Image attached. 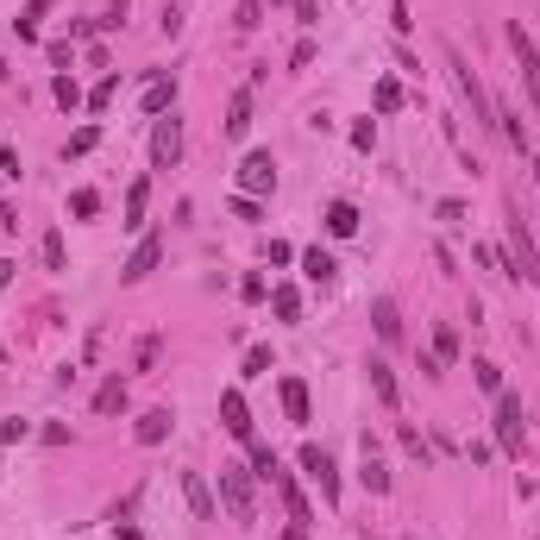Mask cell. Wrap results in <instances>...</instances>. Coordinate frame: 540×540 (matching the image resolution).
Listing matches in <instances>:
<instances>
[{"instance_id": "6da1fadb", "label": "cell", "mask_w": 540, "mask_h": 540, "mask_svg": "<svg viewBox=\"0 0 540 540\" xmlns=\"http://www.w3.org/2000/svg\"><path fill=\"white\" fill-rule=\"evenodd\" d=\"M220 503L239 528L258 521V497H251V465H220Z\"/></svg>"}, {"instance_id": "7a4b0ae2", "label": "cell", "mask_w": 540, "mask_h": 540, "mask_svg": "<svg viewBox=\"0 0 540 540\" xmlns=\"http://www.w3.org/2000/svg\"><path fill=\"white\" fill-rule=\"evenodd\" d=\"M509 50H515V76H521V95H528V107L540 113V44L528 38V26H521V19H509Z\"/></svg>"}, {"instance_id": "3957f363", "label": "cell", "mask_w": 540, "mask_h": 540, "mask_svg": "<svg viewBox=\"0 0 540 540\" xmlns=\"http://www.w3.org/2000/svg\"><path fill=\"white\" fill-rule=\"evenodd\" d=\"M446 70H452V82H459V95L471 101V120H478V126H497V101H490V89L478 82V70H471V63H465L459 50H446Z\"/></svg>"}, {"instance_id": "277c9868", "label": "cell", "mask_w": 540, "mask_h": 540, "mask_svg": "<svg viewBox=\"0 0 540 540\" xmlns=\"http://www.w3.org/2000/svg\"><path fill=\"white\" fill-rule=\"evenodd\" d=\"M509 264L521 270V283H534L540 289V251H534V233H528V220H521V208H515V201H509Z\"/></svg>"}, {"instance_id": "5b68a950", "label": "cell", "mask_w": 540, "mask_h": 540, "mask_svg": "<svg viewBox=\"0 0 540 540\" xmlns=\"http://www.w3.org/2000/svg\"><path fill=\"white\" fill-rule=\"evenodd\" d=\"M521 440H528L521 396L515 390H497V452H521Z\"/></svg>"}, {"instance_id": "8992f818", "label": "cell", "mask_w": 540, "mask_h": 540, "mask_svg": "<svg viewBox=\"0 0 540 540\" xmlns=\"http://www.w3.org/2000/svg\"><path fill=\"white\" fill-rule=\"evenodd\" d=\"M182 158V120L176 113H164V120H151V164L158 170H170Z\"/></svg>"}, {"instance_id": "52a82bcc", "label": "cell", "mask_w": 540, "mask_h": 540, "mask_svg": "<svg viewBox=\"0 0 540 540\" xmlns=\"http://www.w3.org/2000/svg\"><path fill=\"white\" fill-rule=\"evenodd\" d=\"M158 258H164V239H158V233H145L139 245H132V258L120 264V283H145L151 270H158Z\"/></svg>"}, {"instance_id": "ba28073f", "label": "cell", "mask_w": 540, "mask_h": 540, "mask_svg": "<svg viewBox=\"0 0 540 540\" xmlns=\"http://www.w3.org/2000/svg\"><path fill=\"white\" fill-rule=\"evenodd\" d=\"M302 471L320 484V497H327V503H340V471H333L327 446H314V440H308V446H302Z\"/></svg>"}, {"instance_id": "9c48e42d", "label": "cell", "mask_w": 540, "mask_h": 540, "mask_svg": "<svg viewBox=\"0 0 540 540\" xmlns=\"http://www.w3.org/2000/svg\"><path fill=\"white\" fill-rule=\"evenodd\" d=\"M239 189H245V195H270V189H277V164H270V151H245Z\"/></svg>"}, {"instance_id": "30bf717a", "label": "cell", "mask_w": 540, "mask_h": 540, "mask_svg": "<svg viewBox=\"0 0 540 540\" xmlns=\"http://www.w3.org/2000/svg\"><path fill=\"white\" fill-rule=\"evenodd\" d=\"M220 428H227L233 440H245V446L258 440V434H251V409H245V396H239V390H220Z\"/></svg>"}, {"instance_id": "8fae6325", "label": "cell", "mask_w": 540, "mask_h": 540, "mask_svg": "<svg viewBox=\"0 0 540 540\" xmlns=\"http://www.w3.org/2000/svg\"><path fill=\"white\" fill-rule=\"evenodd\" d=\"M220 132L239 145L245 132H251V89H233V101H227V120H220Z\"/></svg>"}, {"instance_id": "7c38bea8", "label": "cell", "mask_w": 540, "mask_h": 540, "mask_svg": "<svg viewBox=\"0 0 540 540\" xmlns=\"http://www.w3.org/2000/svg\"><path fill=\"white\" fill-rule=\"evenodd\" d=\"M170 428H176V415H170V409H145V415H139V428H132V440H139V446H164V440H170Z\"/></svg>"}, {"instance_id": "4fadbf2b", "label": "cell", "mask_w": 540, "mask_h": 540, "mask_svg": "<svg viewBox=\"0 0 540 540\" xmlns=\"http://www.w3.org/2000/svg\"><path fill=\"white\" fill-rule=\"evenodd\" d=\"M139 107H145L151 120H164V113H176V82H170V76L158 70V76L145 82V101H139Z\"/></svg>"}, {"instance_id": "5bb4252c", "label": "cell", "mask_w": 540, "mask_h": 540, "mask_svg": "<svg viewBox=\"0 0 540 540\" xmlns=\"http://www.w3.org/2000/svg\"><path fill=\"white\" fill-rule=\"evenodd\" d=\"M371 327H377L383 346H396V340H402V308H396L390 296H377V302H371Z\"/></svg>"}, {"instance_id": "9a60e30c", "label": "cell", "mask_w": 540, "mask_h": 540, "mask_svg": "<svg viewBox=\"0 0 540 540\" xmlns=\"http://www.w3.org/2000/svg\"><path fill=\"white\" fill-rule=\"evenodd\" d=\"M277 490H283V509H289V521H296V528H314V509H308V497H302V484L289 478V471H277Z\"/></svg>"}, {"instance_id": "2e32d148", "label": "cell", "mask_w": 540, "mask_h": 540, "mask_svg": "<svg viewBox=\"0 0 540 540\" xmlns=\"http://www.w3.org/2000/svg\"><path fill=\"white\" fill-rule=\"evenodd\" d=\"M126 402H132V390H126V377L113 371V377L95 390V415H126Z\"/></svg>"}, {"instance_id": "e0dca14e", "label": "cell", "mask_w": 540, "mask_h": 540, "mask_svg": "<svg viewBox=\"0 0 540 540\" xmlns=\"http://www.w3.org/2000/svg\"><path fill=\"white\" fill-rule=\"evenodd\" d=\"M359 478H365V490L371 497H390V471H383V459H377V440L365 434V465H359Z\"/></svg>"}, {"instance_id": "ac0fdd59", "label": "cell", "mask_w": 540, "mask_h": 540, "mask_svg": "<svg viewBox=\"0 0 540 540\" xmlns=\"http://www.w3.org/2000/svg\"><path fill=\"white\" fill-rule=\"evenodd\" d=\"M283 415H289L296 428L314 421V409H308V383H302V377H283Z\"/></svg>"}, {"instance_id": "d6986e66", "label": "cell", "mask_w": 540, "mask_h": 540, "mask_svg": "<svg viewBox=\"0 0 540 540\" xmlns=\"http://www.w3.org/2000/svg\"><path fill=\"white\" fill-rule=\"evenodd\" d=\"M182 497H189V509H195L201 521H214V490H208L201 471H182Z\"/></svg>"}, {"instance_id": "ffe728a7", "label": "cell", "mask_w": 540, "mask_h": 540, "mask_svg": "<svg viewBox=\"0 0 540 540\" xmlns=\"http://www.w3.org/2000/svg\"><path fill=\"white\" fill-rule=\"evenodd\" d=\"M365 371H371V390H377V402H383V409L396 415V409H402V390H396V371H390L383 359H371Z\"/></svg>"}, {"instance_id": "44dd1931", "label": "cell", "mask_w": 540, "mask_h": 540, "mask_svg": "<svg viewBox=\"0 0 540 540\" xmlns=\"http://www.w3.org/2000/svg\"><path fill=\"white\" fill-rule=\"evenodd\" d=\"M302 277H308V283H333V277H340V264H333V251L308 245V251H302Z\"/></svg>"}, {"instance_id": "7402d4cb", "label": "cell", "mask_w": 540, "mask_h": 540, "mask_svg": "<svg viewBox=\"0 0 540 540\" xmlns=\"http://www.w3.org/2000/svg\"><path fill=\"white\" fill-rule=\"evenodd\" d=\"M327 233L333 239H352L359 233V208H352V201H327Z\"/></svg>"}, {"instance_id": "603a6c76", "label": "cell", "mask_w": 540, "mask_h": 540, "mask_svg": "<svg viewBox=\"0 0 540 540\" xmlns=\"http://www.w3.org/2000/svg\"><path fill=\"white\" fill-rule=\"evenodd\" d=\"M497 132H503L515 151H534V145H528V126H521V113H515V107H497Z\"/></svg>"}, {"instance_id": "cb8c5ba5", "label": "cell", "mask_w": 540, "mask_h": 540, "mask_svg": "<svg viewBox=\"0 0 540 540\" xmlns=\"http://www.w3.org/2000/svg\"><path fill=\"white\" fill-rule=\"evenodd\" d=\"M270 308H277V320H302V289L277 283V289H270Z\"/></svg>"}, {"instance_id": "d4e9b609", "label": "cell", "mask_w": 540, "mask_h": 540, "mask_svg": "<svg viewBox=\"0 0 540 540\" xmlns=\"http://www.w3.org/2000/svg\"><path fill=\"white\" fill-rule=\"evenodd\" d=\"M277 471H283V459L270 452L264 440H251V478H264V484H277Z\"/></svg>"}, {"instance_id": "484cf974", "label": "cell", "mask_w": 540, "mask_h": 540, "mask_svg": "<svg viewBox=\"0 0 540 540\" xmlns=\"http://www.w3.org/2000/svg\"><path fill=\"white\" fill-rule=\"evenodd\" d=\"M145 201H151V182H132V189H126V220H120V227H145Z\"/></svg>"}, {"instance_id": "4316f807", "label": "cell", "mask_w": 540, "mask_h": 540, "mask_svg": "<svg viewBox=\"0 0 540 540\" xmlns=\"http://www.w3.org/2000/svg\"><path fill=\"white\" fill-rule=\"evenodd\" d=\"M50 95H57V107H63V113H70V107H82V101H89V95L76 89V76H70V70H57V82H50Z\"/></svg>"}, {"instance_id": "83f0119b", "label": "cell", "mask_w": 540, "mask_h": 540, "mask_svg": "<svg viewBox=\"0 0 540 540\" xmlns=\"http://www.w3.org/2000/svg\"><path fill=\"white\" fill-rule=\"evenodd\" d=\"M158 359H164V333H145V340L132 346V371H151Z\"/></svg>"}, {"instance_id": "f1b7e54d", "label": "cell", "mask_w": 540, "mask_h": 540, "mask_svg": "<svg viewBox=\"0 0 540 540\" xmlns=\"http://www.w3.org/2000/svg\"><path fill=\"white\" fill-rule=\"evenodd\" d=\"M264 26V0H239L233 7V32H258Z\"/></svg>"}, {"instance_id": "f546056e", "label": "cell", "mask_w": 540, "mask_h": 540, "mask_svg": "<svg viewBox=\"0 0 540 540\" xmlns=\"http://www.w3.org/2000/svg\"><path fill=\"white\" fill-rule=\"evenodd\" d=\"M44 13H50V0H26V13L13 19V32H19V38H38V19H44Z\"/></svg>"}, {"instance_id": "4dcf8cb0", "label": "cell", "mask_w": 540, "mask_h": 540, "mask_svg": "<svg viewBox=\"0 0 540 540\" xmlns=\"http://www.w3.org/2000/svg\"><path fill=\"white\" fill-rule=\"evenodd\" d=\"M471 377H478V390H490V396L503 390V365L497 359H471Z\"/></svg>"}, {"instance_id": "1f68e13d", "label": "cell", "mask_w": 540, "mask_h": 540, "mask_svg": "<svg viewBox=\"0 0 540 540\" xmlns=\"http://www.w3.org/2000/svg\"><path fill=\"white\" fill-rule=\"evenodd\" d=\"M101 145V126H82V132H70V145H63V158H89Z\"/></svg>"}, {"instance_id": "d6a6232c", "label": "cell", "mask_w": 540, "mask_h": 540, "mask_svg": "<svg viewBox=\"0 0 540 540\" xmlns=\"http://www.w3.org/2000/svg\"><path fill=\"white\" fill-rule=\"evenodd\" d=\"M396 440H402V452H409V459H421V465H428V440H421V428L396 421Z\"/></svg>"}, {"instance_id": "836d02e7", "label": "cell", "mask_w": 540, "mask_h": 540, "mask_svg": "<svg viewBox=\"0 0 540 540\" xmlns=\"http://www.w3.org/2000/svg\"><path fill=\"white\" fill-rule=\"evenodd\" d=\"M113 95H120V76H101V82H95V95H89L82 107H89V113H101V107H113Z\"/></svg>"}, {"instance_id": "e575fe53", "label": "cell", "mask_w": 540, "mask_h": 540, "mask_svg": "<svg viewBox=\"0 0 540 540\" xmlns=\"http://www.w3.org/2000/svg\"><path fill=\"white\" fill-rule=\"evenodd\" d=\"M70 214H76V220H95V214H101V195H95V189H76V195H70Z\"/></svg>"}, {"instance_id": "d590c367", "label": "cell", "mask_w": 540, "mask_h": 540, "mask_svg": "<svg viewBox=\"0 0 540 540\" xmlns=\"http://www.w3.org/2000/svg\"><path fill=\"white\" fill-rule=\"evenodd\" d=\"M371 101H377V113H396V107H402V82H390V76H383Z\"/></svg>"}, {"instance_id": "8d00e7d4", "label": "cell", "mask_w": 540, "mask_h": 540, "mask_svg": "<svg viewBox=\"0 0 540 540\" xmlns=\"http://www.w3.org/2000/svg\"><path fill=\"white\" fill-rule=\"evenodd\" d=\"M434 359H440V365L459 359V333H452V327H434Z\"/></svg>"}, {"instance_id": "74e56055", "label": "cell", "mask_w": 540, "mask_h": 540, "mask_svg": "<svg viewBox=\"0 0 540 540\" xmlns=\"http://www.w3.org/2000/svg\"><path fill=\"white\" fill-rule=\"evenodd\" d=\"M38 251H44V264H50V270L70 264V258H63V233H44V245H38Z\"/></svg>"}, {"instance_id": "f35d334b", "label": "cell", "mask_w": 540, "mask_h": 540, "mask_svg": "<svg viewBox=\"0 0 540 540\" xmlns=\"http://www.w3.org/2000/svg\"><path fill=\"white\" fill-rule=\"evenodd\" d=\"M245 377H270V346H251L245 352Z\"/></svg>"}, {"instance_id": "ab89813d", "label": "cell", "mask_w": 540, "mask_h": 540, "mask_svg": "<svg viewBox=\"0 0 540 540\" xmlns=\"http://www.w3.org/2000/svg\"><path fill=\"white\" fill-rule=\"evenodd\" d=\"M390 26H396L402 38H409V32H415V19H409V0H390Z\"/></svg>"}, {"instance_id": "60d3db41", "label": "cell", "mask_w": 540, "mask_h": 540, "mask_svg": "<svg viewBox=\"0 0 540 540\" xmlns=\"http://www.w3.org/2000/svg\"><path fill=\"white\" fill-rule=\"evenodd\" d=\"M264 258H270V264H296V258H302V251H296V245H289V239H270V251H264Z\"/></svg>"}, {"instance_id": "b9f144b4", "label": "cell", "mask_w": 540, "mask_h": 540, "mask_svg": "<svg viewBox=\"0 0 540 540\" xmlns=\"http://www.w3.org/2000/svg\"><path fill=\"white\" fill-rule=\"evenodd\" d=\"M50 63H57V70H70V63H76V44L57 38V44H50Z\"/></svg>"}, {"instance_id": "7bdbcfd3", "label": "cell", "mask_w": 540, "mask_h": 540, "mask_svg": "<svg viewBox=\"0 0 540 540\" xmlns=\"http://www.w3.org/2000/svg\"><path fill=\"white\" fill-rule=\"evenodd\" d=\"M239 296H245V302H270V283H264V277H245Z\"/></svg>"}, {"instance_id": "ee69618b", "label": "cell", "mask_w": 540, "mask_h": 540, "mask_svg": "<svg viewBox=\"0 0 540 540\" xmlns=\"http://www.w3.org/2000/svg\"><path fill=\"white\" fill-rule=\"evenodd\" d=\"M352 145H359V151H371V145H377V126H371V120H359V126H352Z\"/></svg>"}, {"instance_id": "f6af8a7d", "label": "cell", "mask_w": 540, "mask_h": 540, "mask_svg": "<svg viewBox=\"0 0 540 540\" xmlns=\"http://www.w3.org/2000/svg\"><path fill=\"white\" fill-rule=\"evenodd\" d=\"M26 434H32V428H26V421H0V446H19V440H26Z\"/></svg>"}, {"instance_id": "bcb514c9", "label": "cell", "mask_w": 540, "mask_h": 540, "mask_svg": "<svg viewBox=\"0 0 540 540\" xmlns=\"http://www.w3.org/2000/svg\"><path fill=\"white\" fill-rule=\"evenodd\" d=\"M289 7H296V19H302V26H314V19H320V0H289Z\"/></svg>"}, {"instance_id": "7dc6e473", "label": "cell", "mask_w": 540, "mask_h": 540, "mask_svg": "<svg viewBox=\"0 0 540 540\" xmlns=\"http://www.w3.org/2000/svg\"><path fill=\"white\" fill-rule=\"evenodd\" d=\"M289 63H296V70H308V63H314V38H302V44L289 50Z\"/></svg>"}, {"instance_id": "c3c4849f", "label": "cell", "mask_w": 540, "mask_h": 540, "mask_svg": "<svg viewBox=\"0 0 540 540\" xmlns=\"http://www.w3.org/2000/svg\"><path fill=\"white\" fill-rule=\"evenodd\" d=\"M0 176H19V151L13 145H0Z\"/></svg>"}, {"instance_id": "681fc988", "label": "cell", "mask_w": 540, "mask_h": 540, "mask_svg": "<svg viewBox=\"0 0 540 540\" xmlns=\"http://www.w3.org/2000/svg\"><path fill=\"white\" fill-rule=\"evenodd\" d=\"M283 540H308V528H296V521H289V534H283Z\"/></svg>"}, {"instance_id": "f907efd6", "label": "cell", "mask_w": 540, "mask_h": 540, "mask_svg": "<svg viewBox=\"0 0 540 540\" xmlns=\"http://www.w3.org/2000/svg\"><path fill=\"white\" fill-rule=\"evenodd\" d=\"M7 283H13V264H0V289H7Z\"/></svg>"}, {"instance_id": "816d5d0a", "label": "cell", "mask_w": 540, "mask_h": 540, "mask_svg": "<svg viewBox=\"0 0 540 540\" xmlns=\"http://www.w3.org/2000/svg\"><path fill=\"white\" fill-rule=\"evenodd\" d=\"M534 189H540V158H534Z\"/></svg>"}, {"instance_id": "f5cc1de1", "label": "cell", "mask_w": 540, "mask_h": 540, "mask_svg": "<svg viewBox=\"0 0 540 540\" xmlns=\"http://www.w3.org/2000/svg\"><path fill=\"white\" fill-rule=\"evenodd\" d=\"M270 7H283V0H270Z\"/></svg>"}, {"instance_id": "db71d44e", "label": "cell", "mask_w": 540, "mask_h": 540, "mask_svg": "<svg viewBox=\"0 0 540 540\" xmlns=\"http://www.w3.org/2000/svg\"><path fill=\"white\" fill-rule=\"evenodd\" d=\"M409 540H415V534H409Z\"/></svg>"}]
</instances>
